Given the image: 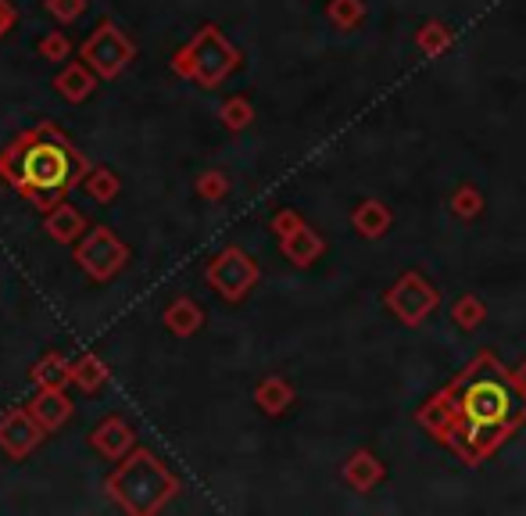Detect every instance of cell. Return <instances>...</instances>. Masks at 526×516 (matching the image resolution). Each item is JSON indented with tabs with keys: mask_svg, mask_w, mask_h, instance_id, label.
Segmentation results:
<instances>
[{
	"mask_svg": "<svg viewBox=\"0 0 526 516\" xmlns=\"http://www.w3.org/2000/svg\"><path fill=\"white\" fill-rule=\"evenodd\" d=\"M29 413L36 416V423L47 434L61 430L68 423V416H72V402H68L65 387H40L33 395V402H29Z\"/></svg>",
	"mask_w": 526,
	"mask_h": 516,
	"instance_id": "9c48e42d",
	"label": "cell"
},
{
	"mask_svg": "<svg viewBox=\"0 0 526 516\" xmlns=\"http://www.w3.org/2000/svg\"><path fill=\"white\" fill-rule=\"evenodd\" d=\"M72 384L83 391V395H94L108 384V366L101 362V355L94 352H83L72 359Z\"/></svg>",
	"mask_w": 526,
	"mask_h": 516,
	"instance_id": "7c38bea8",
	"label": "cell"
},
{
	"mask_svg": "<svg viewBox=\"0 0 526 516\" xmlns=\"http://www.w3.org/2000/svg\"><path fill=\"white\" fill-rule=\"evenodd\" d=\"M197 194H201V198H222V194H226V180H222L219 172H204L201 180H197Z\"/></svg>",
	"mask_w": 526,
	"mask_h": 516,
	"instance_id": "d6986e66",
	"label": "cell"
},
{
	"mask_svg": "<svg viewBox=\"0 0 526 516\" xmlns=\"http://www.w3.org/2000/svg\"><path fill=\"white\" fill-rule=\"evenodd\" d=\"M43 230L51 233L58 244H76L79 237L86 233V215L79 212V208H72V205H65V201H61L54 212H47V223H43Z\"/></svg>",
	"mask_w": 526,
	"mask_h": 516,
	"instance_id": "8fae6325",
	"label": "cell"
},
{
	"mask_svg": "<svg viewBox=\"0 0 526 516\" xmlns=\"http://www.w3.org/2000/svg\"><path fill=\"white\" fill-rule=\"evenodd\" d=\"M29 377H33L36 387H65L72 384V359H68L65 352H47L33 366Z\"/></svg>",
	"mask_w": 526,
	"mask_h": 516,
	"instance_id": "4fadbf2b",
	"label": "cell"
},
{
	"mask_svg": "<svg viewBox=\"0 0 526 516\" xmlns=\"http://www.w3.org/2000/svg\"><path fill=\"white\" fill-rule=\"evenodd\" d=\"M79 58H83L101 79H115V76H122L129 61L136 58V43L129 40L115 22H101L94 33L86 36L83 47H79Z\"/></svg>",
	"mask_w": 526,
	"mask_h": 516,
	"instance_id": "277c9868",
	"label": "cell"
},
{
	"mask_svg": "<svg viewBox=\"0 0 526 516\" xmlns=\"http://www.w3.org/2000/svg\"><path fill=\"white\" fill-rule=\"evenodd\" d=\"M255 276H258L255 266H251V262H247L237 248L222 251L212 266H208V284H212L219 294H226V298H233V301H237L247 287L255 284Z\"/></svg>",
	"mask_w": 526,
	"mask_h": 516,
	"instance_id": "52a82bcc",
	"label": "cell"
},
{
	"mask_svg": "<svg viewBox=\"0 0 526 516\" xmlns=\"http://www.w3.org/2000/svg\"><path fill=\"white\" fill-rule=\"evenodd\" d=\"M90 169L94 165L86 162V155H79L54 122H40L0 151V176L43 215L54 212L68 190L83 187Z\"/></svg>",
	"mask_w": 526,
	"mask_h": 516,
	"instance_id": "6da1fadb",
	"label": "cell"
},
{
	"mask_svg": "<svg viewBox=\"0 0 526 516\" xmlns=\"http://www.w3.org/2000/svg\"><path fill=\"white\" fill-rule=\"evenodd\" d=\"M68 51H72V43H68L65 33H47L36 43V54H40L43 61H65Z\"/></svg>",
	"mask_w": 526,
	"mask_h": 516,
	"instance_id": "e0dca14e",
	"label": "cell"
},
{
	"mask_svg": "<svg viewBox=\"0 0 526 516\" xmlns=\"http://www.w3.org/2000/svg\"><path fill=\"white\" fill-rule=\"evenodd\" d=\"M90 445H94L104 459H115V463H119V459H126L136 448V434L122 416H108V420H101L90 430Z\"/></svg>",
	"mask_w": 526,
	"mask_h": 516,
	"instance_id": "ba28073f",
	"label": "cell"
},
{
	"mask_svg": "<svg viewBox=\"0 0 526 516\" xmlns=\"http://www.w3.org/2000/svg\"><path fill=\"white\" fill-rule=\"evenodd\" d=\"M469 405H473V413L480 416V420H494V416H501V409H505V395H501L494 384H484L473 391Z\"/></svg>",
	"mask_w": 526,
	"mask_h": 516,
	"instance_id": "2e32d148",
	"label": "cell"
},
{
	"mask_svg": "<svg viewBox=\"0 0 526 516\" xmlns=\"http://www.w3.org/2000/svg\"><path fill=\"white\" fill-rule=\"evenodd\" d=\"M43 434H47V430L36 423V416L29 413V405L26 409L15 405V409H8V413L0 416V448H4L11 459L33 456L36 445L43 441Z\"/></svg>",
	"mask_w": 526,
	"mask_h": 516,
	"instance_id": "8992f818",
	"label": "cell"
},
{
	"mask_svg": "<svg viewBox=\"0 0 526 516\" xmlns=\"http://www.w3.org/2000/svg\"><path fill=\"white\" fill-rule=\"evenodd\" d=\"M15 8H11V0H0V40L8 36V29L15 26Z\"/></svg>",
	"mask_w": 526,
	"mask_h": 516,
	"instance_id": "7402d4cb",
	"label": "cell"
},
{
	"mask_svg": "<svg viewBox=\"0 0 526 516\" xmlns=\"http://www.w3.org/2000/svg\"><path fill=\"white\" fill-rule=\"evenodd\" d=\"M43 8H47V15L58 18L61 26H68L86 11V0H43Z\"/></svg>",
	"mask_w": 526,
	"mask_h": 516,
	"instance_id": "ac0fdd59",
	"label": "cell"
},
{
	"mask_svg": "<svg viewBox=\"0 0 526 516\" xmlns=\"http://www.w3.org/2000/svg\"><path fill=\"white\" fill-rule=\"evenodd\" d=\"M201 319H204L201 309H197L190 298H176L169 309H165V327H169L176 337H190L197 327H201Z\"/></svg>",
	"mask_w": 526,
	"mask_h": 516,
	"instance_id": "5bb4252c",
	"label": "cell"
},
{
	"mask_svg": "<svg viewBox=\"0 0 526 516\" xmlns=\"http://www.w3.org/2000/svg\"><path fill=\"white\" fill-rule=\"evenodd\" d=\"M83 190H86V194H90V198L97 201V205H108V201L119 198L122 183H119V176H115V172L108 169V165H97V169L86 172Z\"/></svg>",
	"mask_w": 526,
	"mask_h": 516,
	"instance_id": "9a60e30c",
	"label": "cell"
},
{
	"mask_svg": "<svg viewBox=\"0 0 526 516\" xmlns=\"http://www.w3.org/2000/svg\"><path fill=\"white\" fill-rule=\"evenodd\" d=\"M187 51L190 61H194V79L201 86H219L237 65V51L222 40V33L215 26H204L194 36V43H187Z\"/></svg>",
	"mask_w": 526,
	"mask_h": 516,
	"instance_id": "5b68a950",
	"label": "cell"
},
{
	"mask_svg": "<svg viewBox=\"0 0 526 516\" xmlns=\"http://www.w3.org/2000/svg\"><path fill=\"white\" fill-rule=\"evenodd\" d=\"M76 262L90 280L97 284H108L111 276L122 273V266L129 262V248L119 241V233L108 230V226H94L86 230L76 244Z\"/></svg>",
	"mask_w": 526,
	"mask_h": 516,
	"instance_id": "3957f363",
	"label": "cell"
},
{
	"mask_svg": "<svg viewBox=\"0 0 526 516\" xmlns=\"http://www.w3.org/2000/svg\"><path fill=\"white\" fill-rule=\"evenodd\" d=\"M222 119H226V126L240 129L247 119H251V112H247V104H244V101H230L226 108H222Z\"/></svg>",
	"mask_w": 526,
	"mask_h": 516,
	"instance_id": "ffe728a7",
	"label": "cell"
},
{
	"mask_svg": "<svg viewBox=\"0 0 526 516\" xmlns=\"http://www.w3.org/2000/svg\"><path fill=\"white\" fill-rule=\"evenodd\" d=\"M172 72L183 79H194V61H190V51L183 47V51H176V58H172Z\"/></svg>",
	"mask_w": 526,
	"mask_h": 516,
	"instance_id": "44dd1931",
	"label": "cell"
},
{
	"mask_svg": "<svg viewBox=\"0 0 526 516\" xmlns=\"http://www.w3.org/2000/svg\"><path fill=\"white\" fill-rule=\"evenodd\" d=\"M108 495L119 502L126 513L133 516H151L165 506L179 491L176 473L162 463V459L136 445L126 459H119V470L108 477Z\"/></svg>",
	"mask_w": 526,
	"mask_h": 516,
	"instance_id": "7a4b0ae2",
	"label": "cell"
},
{
	"mask_svg": "<svg viewBox=\"0 0 526 516\" xmlns=\"http://www.w3.org/2000/svg\"><path fill=\"white\" fill-rule=\"evenodd\" d=\"M97 79L101 76H97V72L90 69L83 58H79V61H72V65H65V69L54 76V90H58L68 104H83L86 97L97 90Z\"/></svg>",
	"mask_w": 526,
	"mask_h": 516,
	"instance_id": "30bf717a",
	"label": "cell"
}]
</instances>
